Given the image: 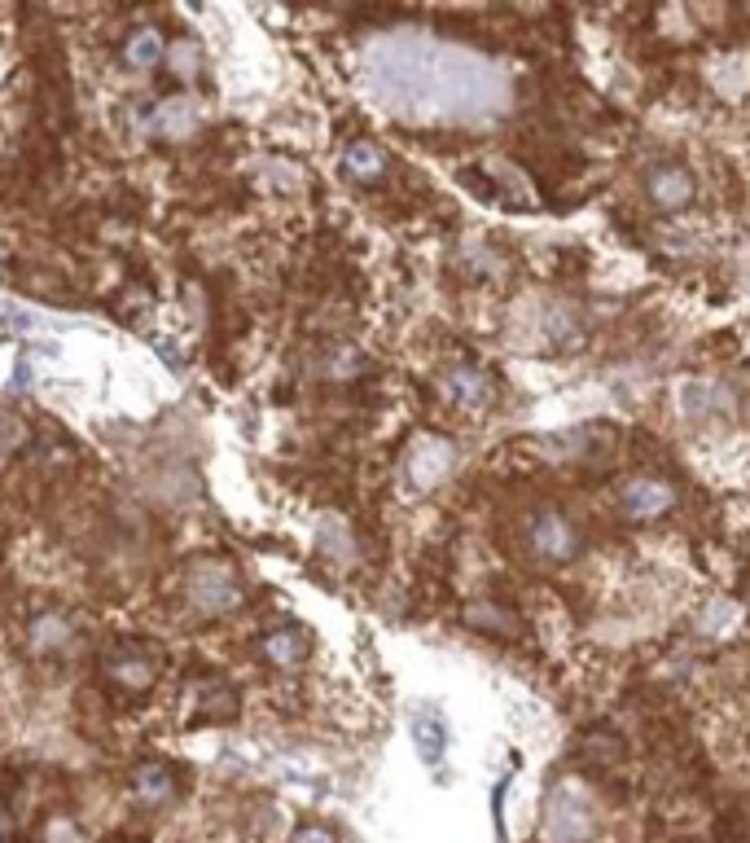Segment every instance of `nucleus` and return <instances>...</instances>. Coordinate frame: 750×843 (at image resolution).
Returning a JSON list of instances; mask_svg holds the SVG:
<instances>
[{
	"instance_id": "obj_1",
	"label": "nucleus",
	"mask_w": 750,
	"mask_h": 843,
	"mask_svg": "<svg viewBox=\"0 0 750 843\" xmlns=\"http://www.w3.org/2000/svg\"><path fill=\"white\" fill-rule=\"evenodd\" d=\"M163 672H167V659L145 637H110L97 651V686L119 707L150 699L163 686Z\"/></svg>"
},
{
	"instance_id": "obj_2",
	"label": "nucleus",
	"mask_w": 750,
	"mask_h": 843,
	"mask_svg": "<svg viewBox=\"0 0 750 843\" xmlns=\"http://www.w3.org/2000/svg\"><path fill=\"white\" fill-rule=\"evenodd\" d=\"M176 602L202 620V624H215L224 616H233L242 602H246V581L242 572L233 567L228 558H198L180 572L176 581Z\"/></svg>"
},
{
	"instance_id": "obj_3",
	"label": "nucleus",
	"mask_w": 750,
	"mask_h": 843,
	"mask_svg": "<svg viewBox=\"0 0 750 843\" xmlns=\"http://www.w3.org/2000/svg\"><path fill=\"white\" fill-rule=\"evenodd\" d=\"M84 642L80 620L67 607H36L23 624V655L32 664H67Z\"/></svg>"
},
{
	"instance_id": "obj_4",
	"label": "nucleus",
	"mask_w": 750,
	"mask_h": 843,
	"mask_svg": "<svg viewBox=\"0 0 750 843\" xmlns=\"http://www.w3.org/2000/svg\"><path fill=\"white\" fill-rule=\"evenodd\" d=\"M124 795L137 812L145 817H159V812H172L185 795V782H180V769L159 760V756H145V760H132L128 773H124Z\"/></svg>"
},
{
	"instance_id": "obj_5",
	"label": "nucleus",
	"mask_w": 750,
	"mask_h": 843,
	"mask_svg": "<svg viewBox=\"0 0 750 843\" xmlns=\"http://www.w3.org/2000/svg\"><path fill=\"white\" fill-rule=\"evenodd\" d=\"M523 536H527V549L540 558V562H571L575 549H579V536L571 527V518L553 505L544 510H531L523 518Z\"/></svg>"
},
{
	"instance_id": "obj_6",
	"label": "nucleus",
	"mask_w": 750,
	"mask_h": 843,
	"mask_svg": "<svg viewBox=\"0 0 750 843\" xmlns=\"http://www.w3.org/2000/svg\"><path fill=\"white\" fill-rule=\"evenodd\" d=\"M544 843H588L593 834V808L575 786H558L544 808Z\"/></svg>"
},
{
	"instance_id": "obj_7",
	"label": "nucleus",
	"mask_w": 750,
	"mask_h": 843,
	"mask_svg": "<svg viewBox=\"0 0 750 843\" xmlns=\"http://www.w3.org/2000/svg\"><path fill=\"white\" fill-rule=\"evenodd\" d=\"M237 703H242V694L224 677H198L185 690V712H189L185 721L189 725H220V721L237 716Z\"/></svg>"
},
{
	"instance_id": "obj_8",
	"label": "nucleus",
	"mask_w": 750,
	"mask_h": 843,
	"mask_svg": "<svg viewBox=\"0 0 750 843\" xmlns=\"http://www.w3.org/2000/svg\"><path fill=\"white\" fill-rule=\"evenodd\" d=\"M255 655L277 672H298L312 655V637L298 624H272L255 633Z\"/></svg>"
},
{
	"instance_id": "obj_9",
	"label": "nucleus",
	"mask_w": 750,
	"mask_h": 843,
	"mask_svg": "<svg viewBox=\"0 0 750 843\" xmlns=\"http://www.w3.org/2000/svg\"><path fill=\"white\" fill-rule=\"evenodd\" d=\"M163 58H167V36L159 32V27H128L124 36H119V62H124V71H132V75H154L159 67H163Z\"/></svg>"
},
{
	"instance_id": "obj_10",
	"label": "nucleus",
	"mask_w": 750,
	"mask_h": 843,
	"mask_svg": "<svg viewBox=\"0 0 750 843\" xmlns=\"http://www.w3.org/2000/svg\"><path fill=\"white\" fill-rule=\"evenodd\" d=\"M693 172L684 167V163H658V167H649V176H645V194H649V202L658 207V211H680V207H689L693 202Z\"/></svg>"
},
{
	"instance_id": "obj_11",
	"label": "nucleus",
	"mask_w": 750,
	"mask_h": 843,
	"mask_svg": "<svg viewBox=\"0 0 750 843\" xmlns=\"http://www.w3.org/2000/svg\"><path fill=\"white\" fill-rule=\"evenodd\" d=\"M676 505V492H671V483H663V479H628L623 488H619V510L628 514V518H636V523H649V518H658V514H667Z\"/></svg>"
},
{
	"instance_id": "obj_12",
	"label": "nucleus",
	"mask_w": 750,
	"mask_h": 843,
	"mask_svg": "<svg viewBox=\"0 0 750 843\" xmlns=\"http://www.w3.org/2000/svg\"><path fill=\"white\" fill-rule=\"evenodd\" d=\"M387 154H383V145H373V141H364V137H355V141H347V150H342V172H347V180H355V185H378V180H387Z\"/></svg>"
},
{
	"instance_id": "obj_13",
	"label": "nucleus",
	"mask_w": 750,
	"mask_h": 843,
	"mask_svg": "<svg viewBox=\"0 0 750 843\" xmlns=\"http://www.w3.org/2000/svg\"><path fill=\"white\" fill-rule=\"evenodd\" d=\"M444 396L457 405V409H483L492 400V378L474 365H453L444 374Z\"/></svg>"
},
{
	"instance_id": "obj_14",
	"label": "nucleus",
	"mask_w": 750,
	"mask_h": 843,
	"mask_svg": "<svg viewBox=\"0 0 750 843\" xmlns=\"http://www.w3.org/2000/svg\"><path fill=\"white\" fill-rule=\"evenodd\" d=\"M163 67H172V80H176L180 89L198 84V80H202V71H207V54H202V40H194V36H176V40L167 45V58H163Z\"/></svg>"
},
{
	"instance_id": "obj_15",
	"label": "nucleus",
	"mask_w": 750,
	"mask_h": 843,
	"mask_svg": "<svg viewBox=\"0 0 750 843\" xmlns=\"http://www.w3.org/2000/svg\"><path fill=\"white\" fill-rule=\"evenodd\" d=\"M23 444H27V426H23L14 413H5V409H0V457L19 453Z\"/></svg>"
},
{
	"instance_id": "obj_16",
	"label": "nucleus",
	"mask_w": 750,
	"mask_h": 843,
	"mask_svg": "<svg viewBox=\"0 0 750 843\" xmlns=\"http://www.w3.org/2000/svg\"><path fill=\"white\" fill-rule=\"evenodd\" d=\"M285 843H342V839H338V830L325 826V821H303Z\"/></svg>"
},
{
	"instance_id": "obj_17",
	"label": "nucleus",
	"mask_w": 750,
	"mask_h": 843,
	"mask_svg": "<svg viewBox=\"0 0 750 843\" xmlns=\"http://www.w3.org/2000/svg\"><path fill=\"white\" fill-rule=\"evenodd\" d=\"M418 742H422L426 760H435L444 751V725L440 721H418Z\"/></svg>"
}]
</instances>
